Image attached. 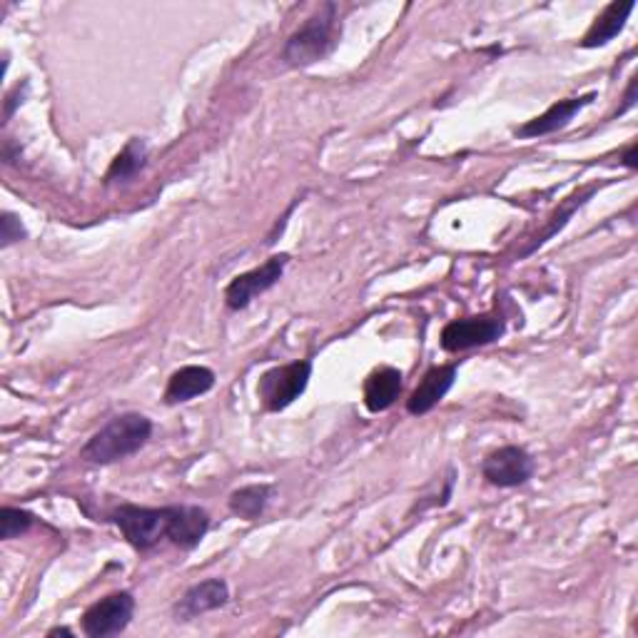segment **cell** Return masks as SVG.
<instances>
[{
    "mask_svg": "<svg viewBox=\"0 0 638 638\" xmlns=\"http://www.w3.org/2000/svg\"><path fill=\"white\" fill-rule=\"evenodd\" d=\"M111 522L121 529L123 538L135 552H153L163 538H168L182 552H192L210 532V514L192 504L160 509L121 504L113 509Z\"/></svg>",
    "mask_w": 638,
    "mask_h": 638,
    "instance_id": "cell-1",
    "label": "cell"
},
{
    "mask_svg": "<svg viewBox=\"0 0 638 638\" xmlns=\"http://www.w3.org/2000/svg\"><path fill=\"white\" fill-rule=\"evenodd\" d=\"M153 437V421L140 411H123L85 441L81 459L87 464L107 467L140 451Z\"/></svg>",
    "mask_w": 638,
    "mask_h": 638,
    "instance_id": "cell-2",
    "label": "cell"
},
{
    "mask_svg": "<svg viewBox=\"0 0 638 638\" xmlns=\"http://www.w3.org/2000/svg\"><path fill=\"white\" fill-rule=\"evenodd\" d=\"M339 35L342 25L337 18V3H325L287 38L282 57L294 67L314 65L325 61V57L335 51Z\"/></svg>",
    "mask_w": 638,
    "mask_h": 638,
    "instance_id": "cell-3",
    "label": "cell"
},
{
    "mask_svg": "<svg viewBox=\"0 0 638 638\" xmlns=\"http://www.w3.org/2000/svg\"><path fill=\"white\" fill-rule=\"evenodd\" d=\"M312 362L300 359L264 372L258 381V399L268 411H284L310 387Z\"/></svg>",
    "mask_w": 638,
    "mask_h": 638,
    "instance_id": "cell-4",
    "label": "cell"
},
{
    "mask_svg": "<svg viewBox=\"0 0 638 638\" xmlns=\"http://www.w3.org/2000/svg\"><path fill=\"white\" fill-rule=\"evenodd\" d=\"M506 325L502 317L496 314H477V317H464V320H454L441 330L439 345L444 352H467V349H477V347H487L494 345L504 337Z\"/></svg>",
    "mask_w": 638,
    "mask_h": 638,
    "instance_id": "cell-5",
    "label": "cell"
},
{
    "mask_svg": "<svg viewBox=\"0 0 638 638\" xmlns=\"http://www.w3.org/2000/svg\"><path fill=\"white\" fill-rule=\"evenodd\" d=\"M287 262H290V254L280 252V254H272V258L268 262H262L260 268L238 274V278L224 287V307L232 312L248 310L254 297H260V294L272 290L274 284L282 280Z\"/></svg>",
    "mask_w": 638,
    "mask_h": 638,
    "instance_id": "cell-6",
    "label": "cell"
},
{
    "mask_svg": "<svg viewBox=\"0 0 638 638\" xmlns=\"http://www.w3.org/2000/svg\"><path fill=\"white\" fill-rule=\"evenodd\" d=\"M135 616V596L130 592L107 594L95 602L81 618V628L87 638H107L123 634Z\"/></svg>",
    "mask_w": 638,
    "mask_h": 638,
    "instance_id": "cell-7",
    "label": "cell"
},
{
    "mask_svg": "<svg viewBox=\"0 0 638 638\" xmlns=\"http://www.w3.org/2000/svg\"><path fill=\"white\" fill-rule=\"evenodd\" d=\"M534 457L524 447H499L482 461V477L492 487L516 489L534 477Z\"/></svg>",
    "mask_w": 638,
    "mask_h": 638,
    "instance_id": "cell-8",
    "label": "cell"
},
{
    "mask_svg": "<svg viewBox=\"0 0 638 638\" xmlns=\"http://www.w3.org/2000/svg\"><path fill=\"white\" fill-rule=\"evenodd\" d=\"M230 604V586L224 578H205V582L190 586L182 598L175 604L172 614L175 621H190L208 611H218V608Z\"/></svg>",
    "mask_w": 638,
    "mask_h": 638,
    "instance_id": "cell-9",
    "label": "cell"
},
{
    "mask_svg": "<svg viewBox=\"0 0 638 638\" xmlns=\"http://www.w3.org/2000/svg\"><path fill=\"white\" fill-rule=\"evenodd\" d=\"M457 365H439V367H431L421 381L417 385V389L411 391L409 399H407V411L411 417H425L429 415L431 409H435L441 399L449 395V389L454 387L457 381Z\"/></svg>",
    "mask_w": 638,
    "mask_h": 638,
    "instance_id": "cell-10",
    "label": "cell"
},
{
    "mask_svg": "<svg viewBox=\"0 0 638 638\" xmlns=\"http://www.w3.org/2000/svg\"><path fill=\"white\" fill-rule=\"evenodd\" d=\"M596 101V93H586V95H576V97H566V101H558L546 113H542L534 121L524 123L522 127H516V137H542V135H552L556 130H562L574 117Z\"/></svg>",
    "mask_w": 638,
    "mask_h": 638,
    "instance_id": "cell-11",
    "label": "cell"
},
{
    "mask_svg": "<svg viewBox=\"0 0 638 638\" xmlns=\"http://www.w3.org/2000/svg\"><path fill=\"white\" fill-rule=\"evenodd\" d=\"M215 372L210 367L202 365H188L180 367L178 372H172L168 379V387H165V405L175 407V405H185L195 397L208 395V391L215 387Z\"/></svg>",
    "mask_w": 638,
    "mask_h": 638,
    "instance_id": "cell-12",
    "label": "cell"
},
{
    "mask_svg": "<svg viewBox=\"0 0 638 638\" xmlns=\"http://www.w3.org/2000/svg\"><path fill=\"white\" fill-rule=\"evenodd\" d=\"M405 389V375L397 367H377L372 369L365 379V407L372 415L387 411L397 405V399Z\"/></svg>",
    "mask_w": 638,
    "mask_h": 638,
    "instance_id": "cell-13",
    "label": "cell"
},
{
    "mask_svg": "<svg viewBox=\"0 0 638 638\" xmlns=\"http://www.w3.org/2000/svg\"><path fill=\"white\" fill-rule=\"evenodd\" d=\"M634 8H636L634 0H628V3H618V0H614V3H608L604 11L596 15V21L588 28L578 45L586 48V51H594V48H604L611 43L626 28L628 15L634 13Z\"/></svg>",
    "mask_w": 638,
    "mask_h": 638,
    "instance_id": "cell-14",
    "label": "cell"
},
{
    "mask_svg": "<svg viewBox=\"0 0 638 638\" xmlns=\"http://www.w3.org/2000/svg\"><path fill=\"white\" fill-rule=\"evenodd\" d=\"M272 494H274L272 484H248L234 489L228 499V506L234 516L244 519V522H258V519L268 512Z\"/></svg>",
    "mask_w": 638,
    "mask_h": 638,
    "instance_id": "cell-15",
    "label": "cell"
},
{
    "mask_svg": "<svg viewBox=\"0 0 638 638\" xmlns=\"http://www.w3.org/2000/svg\"><path fill=\"white\" fill-rule=\"evenodd\" d=\"M596 190H598V185H588V188L574 192L572 198H566V200L562 202V208H558V210L552 215V218H548V224L542 230V234H536V240H534L532 244H529V248L522 252V258H526V254L536 252L538 248H542L544 242L552 240L556 232H562V230L566 228V222L572 220V215H574L578 208H584V205L594 198Z\"/></svg>",
    "mask_w": 638,
    "mask_h": 638,
    "instance_id": "cell-16",
    "label": "cell"
},
{
    "mask_svg": "<svg viewBox=\"0 0 638 638\" xmlns=\"http://www.w3.org/2000/svg\"><path fill=\"white\" fill-rule=\"evenodd\" d=\"M147 155H150V150H147V143L143 137H133V140L123 147L121 155L111 163V168L105 172V182L111 185L133 180L147 165Z\"/></svg>",
    "mask_w": 638,
    "mask_h": 638,
    "instance_id": "cell-17",
    "label": "cell"
},
{
    "mask_svg": "<svg viewBox=\"0 0 638 638\" xmlns=\"http://www.w3.org/2000/svg\"><path fill=\"white\" fill-rule=\"evenodd\" d=\"M35 516L25 509H15V506H3L0 512V538L11 542L15 536H23L33 529Z\"/></svg>",
    "mask_w": 638,
    "mask_h": 638,
    "instance_id": "cell-18",
    "label": "cell"
},
{
    "mask_svg": "<svg viewBox=\"0 0 638 638\" xmlns=\"http://www.w3.org/2000/svg\"><path fill=\"white\" fill-rule=\"evenodd\" d=\"M28 238L25 224L13 212L0 215V248H11L15 242H23Z\"/></svg>",
    "mask_w": 638,
    "mask_h": 638,
    "instance_id": "cell-19",
    "label": "cell"
},
{
    "mask_svg": "<svg viewBox=\"0 0 638 638\" xmlns=\"http://www.w3.org/2000/svg\"><path fill=\"white\" fill-rule=\"evenodd\" d=\"M25 93H28V81H23V83H18L11 93L6 95V123L11 121L13 117V113H15V107L23 103V97H25Z\"/></svg>",
    "mask_w": 638,
    "mask_h": 638,
    "instance_id": "cell-20",
    "label": "cell"
},
{
    "mask_svg": "<svg viewBox=\"0 0 638 638\" xmlns=\"http://www.w3.org/2000/svg\"><path fill=\"white\" fill-rule=\"evenodd\" d=\"M636 85H638V77L634 75L631 81H628V87H626V95H624V105L618 107V115H624L631 111V107H636Z\"/></svg>",
    "mask_w": 638,
    "mask_h": 638,
    "instance_id": "cell-21",
    "label": "cell"
},
{
    "mask_svg": "<svg viewBox=\"0 0 638 638\" xmlns=\"http://www.w3.org/2000/svg\"><path fill=\"white\" fill-rule=\"evenodd\" d=\"M621 160H624L626 168H631V170L638 168V163H636V143H631V145L626 147V153H624Z\"/></svg>",
    "mask_w": 638,
    "mask_h": 638,
    "instance_id": "cell-22",
    "label": "cell"
},
{
    "mask_svg": "<svg viewBox=\"0 0 638 638\" xmlns=\"http://www.w3.org/2000/svg\"><path fill=\"white\" fill-rule=\"evenodd\" d=\"M48 636H73V631H71V628H65V626H57V628H51V631H48Z\"/></svg>",
    "mask_w": 638,
    "mask_h": 638,
    "instance_id": "cell-23",
    "label": "cell"
}]
</instances>
